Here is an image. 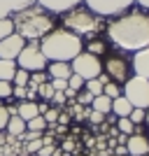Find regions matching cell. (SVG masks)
Here are the masks:
<instances>
[{"label":"cell","instance_id":"obj_1","mask_svg":"<svg viewBox=\"0 0 149 156\" xmlns=\"http://www.w3.org/2000/svg\"><path fill=\"white\" fill-rule=\"evenodd\" d=\"M107 35L123 51H140L149 47V14L147 12H126L107 26Z\"/></svg>","mask_w":149,"mask_h":156},{"label":"cell","instance_id":"obj_2","mask_svg":"<svg viewBox=\"0 0 149 156\" xmlns=\"http://www.w3.org/2000/svg\"><path fill=\"white\" fill-rule=\"evenodd\" d=\"M14 33L23 40H42L47 33L54 30V14L40 5H30L12 16Z\"/></svg>","mask_w":149,"mask_h":156},{"label":"cell","instance_id":"obj_3","mask_svg":"<svg viewBox=\"0 0 149 156\" xmlns=\"http://www.w3.org/2000/svg\"><path fill=\"white\" fill-rule=\"evenodd\" d=\"M40 49L44 54L47 61H63V63H70L77 54H82L84 44H82V40L79 35L75 33L65 30V28H54L51 33H47L42 42H40Z\"/></svg>","mask_w":149,"mask_h":156},{"label":"cell","instance_id":"obj_4","mask_svg":"<svg viewBox=\"0 0 149 156\" xmlns=\"http://www.w3.org/2000/svg\"><path fill=\"white\" fill-rule=\"evenodd\" d=\"M63 26L75 35H93L100 28V16L93 14L89 7H72L70 12L63 14Z\"/></svg>","mask_w":149,"mask_h":156},{"label":"cell","instance_id":"obj_5","mask_svg":"<svg viewBox=\"0 0 149 156\" xmlns=\"http://www.w3.org/2000/svg\"><path fill=\"white\" fill-rule=\"evenodd\" d=\"M121 96L126 98L133 107H137V110H149V79L128 77L126 84H123Z\"/></svg>","mask_w":149,"mask_h":156},{"label":"cell","instance_id":"obj_6","mask_svg":"<svg viewBox=\"0 0 149 156\" xmlns=\"http://www.w3.org/2000/svg\"><path fill=\"white\" fill-rule=\"evenodd\" d=\"M16 63H19V68H23V70H28V72H42L47 65H49V61L44 58L37 40H33L30 44H26L21 49V54L16 56Z\"/></svg>","mask_w":149,"mask_h":156},{"label":"cell","instance_id":"obj_7","mask_svg":"<svg viewBox=\"0 0 149 156\" xmlns=\"http://www.w3.org/2000/svg\"><path fill=\"white\" fill-rule=\"evenodd\" d=\"M70 68H72V72L79 75L84 82L86 79H96V77L103 75V63L98 61V56H93V54H89V51L77 54V56L72 58Z\"/></svg>","mask_w":149,"mask_h":156},{"label":"cell","instance_id":"obj_8","mask_svg":"<svg viewBox=\"0 0 149 156\" xmlns=\"http://www.w3.org/2000/svg\"><path fill=\"white\" fill-rule=\"evenodd\" d=\"M84 2L98 16H117V14L126 12L135 0H84Z\"/></svg>","mask_w":149,"mask_h":156},{"label":"cell","instance_id":"obj_9","mask_svg":"<svg viewBox=\"0 0 149 156\" xmlns=\"http://www.w3.org/2000/svg\"><path fill=\"white\" fill-rule=\"evenodd\" d=\"M26 47V40L16 35V33H9L7 37L0 40V58L5 61H16V56L21 54V49Z\"/></svg>","mask_w":149,"mask_h":156},{"label":"cell","instance_id":"obj_10","mask_svg":"<svg viewBox=\"0 0 149 156\" xmlns=\"http://www.w3.org/2000/svg\"><path fill=\"white\" fill-rule=\"evenodd\" d=\"M105 75L114 82H123L128 79V61H123L121 56H110L105 63Z\"/></svg>","mask_w":149,"mask_h":156},{"label":"cell","instance_id":"obj_11","mask_svg":"<svg viewBox=\"0 0 149 156\" xmlns=\"http://www.w3.org/2000/svg\"><path fill=\"white\" fill-rule=\"evenodd\" d=\"M126 149H128V156H149V140L140 133H133L126 140Z\"/></svg>","mask_w":149,"mask_h":156},{"label":"cell","instance_id":"obj_12","mask_svg":"<svg viewBox=\"0 0 149 156\" xmlns=\"http://www.w3.org/2000/svg\"><path fill=\"white\" fill-rule=\"evenodd\" d=\"M37 0H0V19H12L16 12L35 5Z\"/></svg>","mask_w":149,"mask_h":156},{"label":"cell","instance_id":"obj_13","mask_svg":"<svg viewBox=\"0 0 149 156\" xmlns=\"http://www.w3.org/2000/svg\"><path fill=\"white\" fill-rule=\"evenodd\" d=\"M82 0H37V5L40 7H44L47 12H51V14H65V12H70L72 7H77Z\"/></svg>","mask_w":149,"mask_h":156},{"label":"cell","instance_id":"obj_14","mask_svg":"<svg viewBox=\"0 0 149 156\" xmlns=\"http://www.w3.org/2000/svg\"><path fill=\"white\" fill-rule=\"evenodd\" d=\"M133 70H135V77L149 79V47H147V49L135 51V58H133Z\"/></svg>","mask_w":149,"mask_h":156},{"label":"cell","instance_id":"obj_15","mask_svg":"<svg viewBox=\"0 0 149 156\" xmlns=\"http://www.w3.org/2000/svg\"><path fill=\"white\" fill-rule=\"evenodd\" d=\"M49 68V75H51V79H68L72 75V68L70 63H63V61H54L51 65H47Z\"/></svg>","mask_w":149,"mask_h":156},{"label":"cell","instance_id":"obj_16","mask_svg":"<svg viewBox=\"0 0 149 156\" xmlns=\"http://www.w3.org/2000/svg\"><path fill=\"white\" fill-rule=\"evenodd\" d=\"M16 114H19L23 121H30L33 117H37V103H30V100H21L19 105H16Z\"/></svg>","mask_w":149,"mask_h":156},{"label":"cell","instance_id":"obj_17","mask_svg":"<svg viewBox=\"0 0 149 156\" xmlns=\"http://www.w3.org/2000/svg\"><path fill=\"white\" fill-rule=\"evenodd\" d=\"M107 82H110V77H107V75H100V77H96V79H86L84 86H86V91L96 98V96H103V86L107 84Z\"/></svg>","mask_w":149,"mask_h":156},{"label":"cell","instance_id":"obj_18","mask_svg":"<svg viewBox=\"0 0 149 156\" xmlns=\"http://www.w3.org/2000/svg\"><path fill=\"white\" fill-rule=\"evenodd\" d=\"M5 130L9 133V135H14V137H21L23 133H26V121H23L19 114H12L9 121H7V128Z\"/></svg>","mask_w":149,"mask_h":156},{"label":"cell","instance_id":"obj_19","mask_svg":"<svg viewBox=\"0 0 149 156\" xmlns=\"http://www.w3.org/2000/svg\"><path fill=\"white\" fill-rule=\"evenodd\" d=\"M16 75V61L0 58V82H12Z\"/></svg>","mask_w":149,"mask_h":156},{"label":"cell","instance_id":"obj_20","mask_svg":"<svg viewBox=\"0 0 149 156\" xmlns=\"http://www.w3.org/2000/svg\"><path fill=\"white\" fill-rule=\"evenodd\" d=\"M130 110H133V105H130L123 96H119V98H114V100H112V112H114L117 117H128Z\"/></svg>","mask_w":149,"mask_h":156},{"label":"cell","instance_id":"obj_21","mask_svg":"<svg viewBox=\"0 0 149 156\" xmlns=\"http://www.w3.org/2000/svg\"><path fill=\"white\" fill-rule=\"evenodd\" d=\"M91 107L96 112H100V114H107V112L112 110V98L107 96H96L93 98V103H91Z\"/></svg>","mask_w":149,"mask_h":156},{"label":"cell","instance_id":"obj_22","mask_svg":"<svg viewBox=\"0 0 149 156\" xmlns=\"http://www.w3.org/2000/svg\"><path fill=\"white\" fill-rule=\"evenodd\" d=\"M44 128H49V126H47L42 114H37V117H33L30 121H26V130H30V133H42Z\"/></svg>","mask_w":149,"mask_h":156},{"label":"cell","instance_id":"obj_23","mask_svg":"<svg viewBox=\"0 0 149 156\" xmlns=\"http://www.w3.org/2000/svg\"><path fill=\"white\" fill-rule=\"evenodd\" d=\"M133 121H130L128 117H119L117 119V128H119V133H123V135H133Z\"/></svg>","mask_w":149,"mask_h":156},{"label":"cell","instance_id":"obj_24","mask_svg":"<svg viewBox=\"0 0 149 156\" xmlns=\"http://www.w3.org/2000/svg\"><path fill=\"white\" fill-rule=\"evenodd\" d=\"M12 82L16 86H28V82H30V72L23 70V68H16V75H14Z\"/></svg>","mask_w":149,"mask_h":156},{"label":"cell","instance_id":"obj_25","mask_svg":"<svg viewBox=\"0 0 149 156\" xmlns=\"http://www.w3.org/2000/svg\"><path fill=\"white\" fill-rule=\"evenodd\" d=\"M86 51L93 54V56H100V54L105 51V42L103 40H91L89 44H86Z\"/></svg>","mask_w":149,"mask_h":156},{"label":"cell","instance_id":"obj_26","mask_svg":"<svg viewBox=\"0 0 149 156\" xmlns=\"http://www.w3.org/2000/svg\"><path fill=\"white\" fill-rule=\"evenodd\" d=\"M103 96H107V98H112V100H114V98H119V96H121V89H119L117 84L107 82V84L103 86Z\"/></svg>","mask_w":149,"mask_h":156},{"label":"cell","instance_id":"obj_27","mask_svg":"<svg viewBox=\"0 0 149 156\" xmlns=\"http://www.w3.org/2000/svg\"><path fill=\"white\" fill-rule=\"evenodd\" d=\"M44 82H47L44 70H42V72H30V82H28V86H30V89H37V86L44 84Z\"/></svg>","mask_w":149,"mask_h":156},{"label":"cell","instance_id":"obj_28","mask_svg":"<svg viewBox=\"0 0 149 156\" xmlns=\"http://www.w3.org/2000/svg\"><path fill=\"white\" fill-rule=\"evenodd\" d=\"M37 96H42L44 100H51V96H54V86H51V82L40 84V86H37Z\"/></svg>","mask_w":149,"mask_h":156},{"label":"cell","instance_id":"obj_29","mask_svg":"<svg viewBox=\"0 0 149 156\" xmlns=\"http://www.w3.org/2000/svg\"><path fill=\"white\" fill-rule=\"evenodd\" d=\"M59 114H61V112H59V110H51V107H49V110H47L44 114H42L49 128H54V126H56V121H59Z\"/></svg>","mask_w":149,"mask_h":156},{"label":"cell","instance_id":"obj_30","mask_svg":"<svg viewBox=\"0 0 149 156\" xmlns=\"http://www.w3.org/2000/svg\"><path fill=\"white\" fill-rule=\"evenodd\" d=\"M9 33H14V23H12V19H0V40L7 37Z\"/></svg>","mask_w":149,"mask_h":156},{"label":"cell","instance_id":"obj_31","mask_svg":"<svg viewBox=\"0 0 149 156\" xmlns=\"http://www.w3.org/2000/svg\"><path fill=\"white\" fill-rule=\"evenodd\" d=\"M144 114H147V110H137V107H133L128 114V119L133 121V124H144Z\"/></svg>","mask_w":149,"mask_h":156},{"label":"cell","instance_id":"obj_32","mask_svg":"<svg viewBox=\"0 0 149 156\" xmlns=\"http://www.w3.org/2000/svg\"><path fill=\"white\" fill-rule=\"evenodd\" d=\"M68 86H70L72 91H79V89L84 86V79L79 77V75H75V72H72L70 77H68Z\"/></svg>","mask_w":149,"mask_h":156},{"label":"cell","instance_id":"obj_33","mask_svg":"<svg viewBox=\"0 0 149 156\" xmlns=\"http://www.w3.org/2000/svg\"><path fill=\"white\" fill-rule=\"evenodd\" d=\"M9 117H12V114H9V110H7L5 105H0V130H5V128H7V121H9Z\"/></svg>","mask_w":149,"mask_h":156},{"label":"cell","instance_id":"obj_34","mask_svg":"<svg viewBox=\"0 0 149 156\" xmlns=\"http://www.w3.org/2000/svg\"><path fill=\"white\" fill-rule=\"evenodd\" d=\"M12 82H0V98H12Z\"/></svg>","mask_w":149,"mask_h":156},{"label":"cell","instance_id":"obj_35","mask_svg":"<svg viewBox=\"0 0 149 156\" xmlns=\"http://www.w3.org/2000/svg\"><path fill=\"white\" fill-rule=\"evenodd\" d=\"M77 103H79V105H91V103H93V96H91L89 91L77 93Z\"/></svg>","mask_w":149,"mask_h":156},{"label":"cell","instance_id":"obj_36","mask_svg":"<svg viewBox=\"0 0 149 156\" xmlns=\"http://www.w3.org/2000/svg\"><path fill=\"white\" fill-rule=\"evenodd\" d=\"M42 147V135H37V137H33L30 142H28V151H35L37 154V149Z\"/></svg>","mask_w":149,"mask_h":156},{"label":"cell","instance_id":"obj_37","mask_svg":"<svg viewBox=\"0 0 149 156\" xmlns=\"http://www.w3.org/2000/svg\"><path fill=\"white\" fill-rule=\"evenodd\" d=\"M51 86H54V91H65L68 89V79H51Z\"/></svg>","mask_w":149,"mask_h":156},{"label":"cell","instance_id":"obj_38","mask_svg":"<svg viewBox=\"0 0 149 156\" xmlns=\"http://www.w3.org/2000/svg\"><path fill=\"white\" fill-rule=\"evenodd\" d=\"M89 119H91V124H103V121H105V114H100V112H96V110H91V112H89Z\"/></svg>","mask_w":149,"mask_h":156},{"label":"cell","instance_id":"obj_39","mask_svg":"<svg viewBox=\"0 0 149 156\" xmlns=\"http://www.w3.org/2000/svg\"><path fill=\"white\" fill-rule=\"evenodd\" d=\"M12 96L19 98V100H26V86H14V89H12Z\"/></svg>","mask_w":149,"mask_h":156},{"label":"cell","instance_id":"obj_40","mask_svg":"<svg viewBox=\"0 0 149 156\" xmlns=\"http://www.w3.org/2000/svg\"><path fill=\"white\" fill-rule=\"evenodd\" d=\"M54 154V144H42L37 149V156H51Z\"/></svg>","mask_w":149,"mask_h":156},{"label":"cell","instance_id":"obj_41","mask_svg":"<svg viewBox=\"0 0 149 156\" xmlns=\"http://www.w3.org/2000/svg\"><path fill=\"white\" fill-rule=\"evenodd\" d=\"M68 98H65V93L63 91H54V96H51V103H56V105H63Z\"/></svg>","mask_w":149,"mask_h":156},{"label":"cell","instance_id":"obj_42","mask_svg":"<svg viewBox=\"0 0 149 156\" xmlns=\"http://www.w3.org/2000/svg\"><path fill=\"white\" fill-rule=\"evenodd\" d=\"M61 149L68 151V154H70V151H75V140H72V137H68V140L63 142V147H61Z\"/></svg>","mask_w":149,"mask_h":156},{"label":"cell","instance_id":"obj_43","mask_svg":"<svg viewBox=\"0 0 149 156\" xmlns=\"http://www.w3.org/2000/svg\"><path fill=\"white\" fill-rule=\"evenodd\" d=\"M56 124H61V126H68V124H70V114H68V112L59 114V121H56Z\"/></svg>","mask_w":149,"mask_h":156},{"label":"cell","instance_id":"obj_44","mask_svg":"<svg viewBox=\"0 0 149 156\" xmlns=\"http://www.w3.org/2000/svg\"><path fill=\"white\" fill-rule=\"evenodd\" d=\"M35 96H37V89H30V86H28V89H26V100H30V103H33Z\"/></svg>","mask_w":149,"mask_h":156},{"label":"cell","instance_id":"obj_45","mask_svg":"<svg viewBox=\"0 0 149 156\" xmlns=\"http://www.w3.org/2000/svg\"><path fill=\"white\" fill-rule=\"evenodd\" d=\"M117 156H128V149H126V144H119V147H117Z\"/></svg>","mask_w":149,"mask_h":156},{"label":"cell","instance_id":"obj_46","mask_svg":"<svg viewBox=\"0 0 149 156\" xmlns=\"http://www.w3.org/2000/svg\"><path fill=\"white\" fill-rule=\"evenodd\" d=\"M47 110H49V105H47V103H37V112H40V114H44Z\"/></svg>","mask_w":149,"mask_h":156},{"label":"cell","instance_id":"obj_47","mask_svg":"<svg viewBox=\"0 0 149 156\" xmlns=\"http://www.w3.org/2000/svg\"><path fill=\"white\" fill-rule=\"evenodd\" d=\"M135 2H140V7H144V9H149V0H135Z\"/></svg>","mask_w":149,"mask_h":156},{"label":"cell","instance_id":"obj_48","mask_svg":"<svg viewBox=\"0 0 149 156\" xmlns=\"http://www.w3.org/2000/svg\"><path fill=\"white\" fill-rule=\"evenodd\" d=\"M144 121H147V124H149V110H147V114H144Z\"/></svg>","mask_w":149,"mask_h":156}]
</instances>
